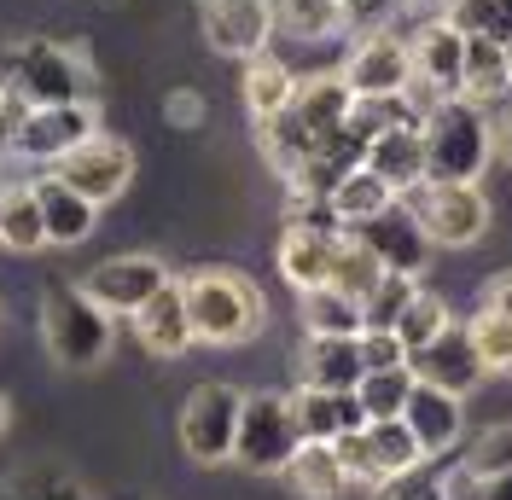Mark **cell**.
I'll list each match as a JSON object with an SVG mask.
<instances>
[{
  "label": "cell",
  "instance_id": "8992f818",
  "mask_svg": "<svg viewBox=\"0 0 512 500\" xmlns=\"http://www.w3.org/2000/svg\"><path fill=\"white\" fill-rule=\"evenodd\" d=\"M297 419H291V396L280 390H251L239 407V431H233V466L256 471V477H280L297 454Z\"/></svg>",
  "mask_w": 512,
  "mask_h": 500
},
{
  "label": "cell",
  "instance_id": "c3c4849f",
  "mask_svg": "<svg viewBox=\"0 0 512 500\" xmlns=\"http://www.w3.org/2000/svg\"><path fill=\"white\" fill-rule=\"evenodd\" d=\"M169 117H175V123H198V94H192V88H181V94L169 99Z\"/></svg>",
  "mask_w": 512,
  "mask_h": 500
},
{
  "label": "cell",
  "instance_id": "f5cc1de1",
  "mask_svg": "<svg viewBox=\"0 0 512 500\" xmlns=\"http://www.w3.org/2000/svg\"><path fill=\"white\" fill-rule=\"evenodd\" d=\"M507 64H512V35H507Z\"/></svg>",
  "mask_w": 512,
  "mask_h": 500
},
{
  "label": "cell",
  "instance_id": "4316f807",
  "mask_svg": "<svg viewBox=\"0 0 512 500\" xmlns=\"http://www.w3.org/2000/svg\"><path fill=\"white\" fill-rule=\"evenodd\" d=\"M239 94H245V111H251L256 123H268L274 111H286V105H291V94H297V76H291L286 59L256 53V59H245V82H239Z\"/></svg>",
  "mask_w": 512,
  "mask_h": 500
},
{
  "label": "cell",
  "instance_id": "b9f144b4",
  "mask_svg": "<svg viewBox=\"0 0 512 500\" xmlns=\"http://www.w3.org/2000/svg\"><path fill=\"white\" fill-rule=\"evenodd\" d=\"M443 500H512V471H501V477H472V471L460 466L443 483Z\"/></svg>",
  "mask_w": 512,
  "mask_h": 500
},
{
  "label": "cell",
  "instance_id": "484cf974",
  "mask_svg": "<svg viewBox=\"0 0 512 500\" xmlns=\"http://www.w3.org/2000/svg\"><path fill=\"white\" fill-rule=\"evenodd\" d=\"M280 477L291 483L297 500H338L350 489V477L338 466V448L332 442H297V454H291V466Z\"/></svg>",
  "mask_w": 512,
  "mask_h": 500
},
{
  "label": "cell",
  "instance_id": "f35d334b",
  "mask_svg": "<svg viewBox=\"0 0 512 500\" xmlns=\"http://www.w3.org/2000/svg\"><path fill=\"white\" fill-rule=\"evenodd\" d=\"M466 471H472V477H501V471H512V425H489V431L472 442Z\"/></svg>",
  "mask_w": 512,
  "mask_h": 500
},
{
  "label": "cell",
  "instance_id": "8fae6325",
  "mask_svg": "<svg viewBox=\"0 0 512 500\" xmlns=\"http://www.w3.org/2000/svg\"><path fill=\"white\" fill-rule=\"evenodd\" d=\"M163 285H169V268H163L158 256H105L99 268L82 274V291H88L111 320H128L146 297H158Z\"/></svg>",
  "mask_w": 512,
  "mask_h": 500
},
{
  "label": "cell",
  "instance_id": "9c48e42d",
  "mask_svg": "<svg viewBox=\"0 0 512 500\" xmlns=\"http://www.w3.org/2000/svg\"><path fill=\"white\" fill-rule=\"evenodd\" d=\"M99 134V105L94 99H70V105H30L24 123L12 134V157H30V163H59L70 146L94 140Z\"/></svg>",
  "mask_w": 512,
  "mask_h": 500
},
{
  "label": "cell",
  "instance_id": "7402d4cb",
  "mask_svg": "<svg viewBox=\"0 0 512 500\" xmlns=\"http://www.w3.org/2000/svg\"><path fill=\"white\" fill-rule=\"evenodd\" d=\"M350 82H344V70H326V76H303L297 82V94H291V117L315 134V146L332 134V128L350 123Z\"/></svg>",
  "mask_w": 512,
  "mask_h": 500
},
{
  "label": "cell",
  "instance_id": "6da1fadb",
  "mask_svg": "<svg viewBox=\"0 0 512 500\" xmlns=\"http://www.w3.org/2000/svg\"><path fill=\"white\" fill-rule=\"evenodd\" d=\"M187 291V320H192V338L210 349H233V344H251L256 332L268 326V297L256 291L251 274L239 268H198L181 280Z\"/></svg>",
  "mask_w": 512,
  "mask_h": 500
},
{
  "label": "cell",
  "instance_id": "30bf717a",
  "mask_svg": "<svg viewBox=\"0 0 512 500\" xmlns=\"http://www.w3.org/2000/svg\"><path fill=\"white\" fill-rule=\"evenodd\" d=\"M344 82H350V94H408L414 88V47H408V35L390 30V24L361 30L350 64H344Z\"/></svg>",
  "mask_w": 512,
  "mask_h": 500
},
{
  "label": "cell",
  "instance_id": "d4e9b609",
  "mask_svg": "<svg viewBox=\"0 0 512 500\" xmlns=\"http://www.w3.org/2000/svg\"><path fill=\"white\" fill-rule=\"evenodd\" d=\"M297 320L309 338H361L367 332V314L355 297H344L338 285H315V291H297Z\"/></svg>",
  "mask_w": 512,
  "mask_h": 500
},
{
  "label": "cell",
  "instance_id": "f1b7e54d",
  "mask_svg": "<svg viewBox=\"0 0 512 500\" xmlns=\"http://www.w3.org/2000/svg\"><path fill=\"white\" fill-rule=\"evenodd\" d=\"M419 99L414 94H355L350 99V128L361 140H379L390 128H419Z\"/></svg>",
  "mask_w": 512,
  "mask_h": 500
},
{
  "label": "cell",
  "instance_id": "5b68a950",
  "mask_svg": "<svg viewBox=\"0 0 512 500\" xmlns=\"http://www.w3.org/2000/svg\"><path fill=\"white\" fill-rule=\"evenodd\" d=\"M402 204L443 250H472L489 233V198L478 181H419L402 192Z\"/></svg>",
  "mask_w": 512,
  "mask_h": 500
},
{
  "label": "cell",
  "instance_id": "ffe728a7",
  "mask_svg": "<svg viewBox=\"0 0 512 500\" xmlns=\"http://www.w3.org/2000/svg\"><path fill=\"white\" fill-rule=\"evenodd\" d=\"M35 198H41V221H47V245H82L88 233H94L99 221V204H88L76 187H64L59 175L47 169V175H35L30 181Z\"/></svg>",
  "mask_w": 512,
  "mask_h": 500
},
{
  "label": "cell",
  "instance_id": "e575fe53",
  "mask_svg": "<svg viewBox=\"0 0 512 500\" xmlns=\"http://www.w3.org/2000/svg\"><path fill=\"white\" fill-rule=\"evenodd\" d=\"M414 396V367H390V373H361L355 402L367 407V419H402V407Z\"/></svg>",
  "mask_w": 512,
  "mask_h": 500
},
{
  "label": "cell",
  "instance_id": "836d02e7",
  "mask_svg": "<svg viewBox=\"0 0 512 500\" xmlns=\"http://www.w3.org/2000/svg\"><path fill=\"white\" fill-rule=\"evenodd\" d=\"M448 320H454V314H448V303L437 297V291H425V285H419L414 297H408V309L396 314V326H390V332L402 338V349H408V355H419L431 338H443Z\"/></svg>",
  "mask_w": 512,
  "mask_h": 500
},
{
  "label": "cell",
  "instance_id": "7dc6e473",
  "mask_svg": "<svg viewBox=\"0 0 512 500\" xmlns=\"http://www.w3.org/2000/svg\"><path fill=\"white\" fill-rule=\"evenodd\" d=\"M384 6H390V0H344V18H350V24H367V30H373V18H379Z\"/></svg>",
  "mask_w": 512,
  "mask_h": 500
},
{
  "label": "cell",
  "instance_id": "7c38bea8",
  "mask_svg": "<svg viewBox=\"0 0 512 500\" xmlns=\"http://www.w3.org/2000/svg\"><path fill=\"white\" fill-rule=\"evenodd\" d=\"M355 239L384 262V274H408V280H419V274L431 268V256H437L431 233L414 221V210H408L402 198H396L390 210H379L373 221H361V227H355Z\"/></svg>",
  "mask_w": 512,
  "mask_h": 500
},
{
  "label": "cell",
  "instance_id": "1f68e13d",
  "mask_svg": "<svg viewBox=\"0 0 512 500\" xmlns=\"http://www.w3.org/2000/svg\"><path fill=\"white\" fill-rule=\"evenodd\" d=\"M367 448H373V466H379V483H390L396 471H408L425 460L419 437L408 431V419H367Z\"/></svg>",
  "mask_w": 512,
  "mask_h": 500
},
{
  "label": "cell",
  "instance_id": "7a4b0ae2",
  "mask_svg": "<svg viewBox=\"0 0 512 500\" xmlns=\"http://www.w3.org/2000/svg\"><path fill=\"white\" fill-rule=\"evenodd\" d=\"M419 140H425V181H483L489 169V111L466 94H443L425 105L419 117Z\"/></svg>",
  "mask_w": 512,
  "mask_h": 500
},
{
  "label": "cell",
  "instance_id": "f907efd6",
  "mask_svg": "<svg viewBox=\"0 0 512 500\" xmlns=\"http://www.w3.org/2000/svg\"><path fill=\"white\" fill-rule=\"evenodd\" d=\"M6 419H12V402H6V390H0V431H6Z\"/></svg>",
  "mask_w": 512,
  "mask_h": 500
},
{
  "label": "cell",
  "instance_id": "ac0fdd59",
  "mask_svg": "<svg viewBox=\"0 0 512 500\" xmlns=\"http://www.w3.org/2000/svg\"><path fill=\"white\" fill-rule=\"evenodd\" d=\"M402 419H408V431L419 437L425 460L448 454V448L460 442V431H466V407H460V396H448V390H437V384H419V378H414V396H408V407H402Z\"/></svg>",
  "mask_w": 512,
  "mask_h": 500
},
{
  "label": "cell",
  "instance_id": "5bb4252c",
  "mask_svg": "<svg viewBox=\"0 0 512 500\" xmlns=\"http://www.w3.org/2000/svg\"><path fill=\"white\" fill-rule=\"evenodd\" d=\"M274 35V0H204V41L227 59L268 53Z\"/></svg>",
  "mask_w": 512,
  "mask_h": 500
},
{
  "label": "cell",
  "instance_id": "3957f363",
  "mask_svg": "<svg viewBox=\"0 0 512 500\" xmlns=\"http://www.w3.org/2000/svg\"><path fill=\"white\" fill-rule=\"evenodd\" d=\"M0 82L30 105H70V99H94V64L82 47H59V41H18L6 47Z\"/></svg>",
  "mask_w": 512,
  "mask_h": 500
},
{
  "label": "cell",
  "instance_id": "60d3db41",
  "mask_svg": "<svg viewBox=\"0 0 512 500\" xmlns=\"http://www.w3.org/2000/svg\"><path fill=\"white\" fill-rule=\"evenodd\" d=\"M361 367L367 373H390V367H408V349L390 326H367L361 332Z\"/></svg>",
  "mask_w": 512,
  "mask_h": 500
},
{
  "label": "cell",
  "instance_id": "d6a6232c",
  "mask_svg": "<svg viewBox=\"0 0 512 500\" xmlns=\"http://www.w3.org/2000/svg\"><path fill=\"white\" fill-rule=\"evenodd\" d=\"M379 280H384V262L355 239V227H350V233L338 239V256H332V285H338L344 297H355V303H367V297L379 291Z\"/></svg>",
  "mask_w": 512,
  "mask_h": 500
},
{
  "label": "cell",
  "instance_id": "7bdbcfd3",
  "mask_svg": "<svg viewBox=\"0 0 512 500\" xmlns=\"http://www.w3.org/2000/svg\"><path fill=\"white\" fill-rule=\"evenodd\" d=\"M425 489H437V471H431V460H419V466L396 471L390 483H379V489H373V500H419Z\"/></svg>",
  "mask_w": 512,
  "mask_h": 500
},
{
  "label": "cell",
  "instance_id": "f546056e",
  "mask_svg": "<svg viewBox=\"0 0 512 500\" xmlns=\"http://www.w3.org/2000/svg\"><path fill=\"white\" fill-rule=\"evenodd\" d=\"M0 245L6 250H41L47 245V221H41V198H35V187L24 181V187H12L6 198H0Z\"/></svg>",
  "mask_w": 512,
  "mask_h": 500
},
{
  "label": "cell",
  "instance_id": "44dd1931",
  "mask_svg": "<svg viewBox=\"0 0 512 500\" xmlns=\"http://www.w3.org/2000/svg\"><path fill=\"white\" fill-rule=\"evenodd\" d=\"M361 338H303L297 349V384L315 390H355L361 384Z\"/></svg>",
  "mask_w": 512,
  "mask_h": 500
},
{
  "label": "cell",
  "instance_id": "74e56055",
  "mask_svg": "<svg viewBox=\"0 0 512 500\" xmlns=\"http://www.w3.org/2000/svg\"><path fill=\"white\" fill-rule=\"evenodd\" d=\"M443 18L466 35H495V41H507V30H501V0H443Z\"/></svg>",
  "mask_w": 512,
  "mask_h": 500
},
{
  "label": "cell",
  "instance_id": "bcb514c9",
  "mask_svg": "<svg viewBox=\"0 0 512 500\" xmlns=\"http://www.w3.org/2000/svg\"><path fill=\"white\" fill-rule=\"evenodd\" d=\"M489 146H495V157L512 169V105H495V111H489Z\"/></svg>",
  "mask_w": 512,
  "mask_h": 500
},
{
  "label": "cell",
  "instance_id": "816d5d0a",
  "mask_svg": "<svg viewBox=\"0 0 512 500\" xmlns=\"http://www.w3.org/2000/svg\"><path fill=\"white\" fill-rule=\"evenodd\" d=\"M419 500H443V483H437V489H425V495H419Z\"/></svg>",
  "mask_w": 512,
  "mask_h": 500
},
{
  "label": "cell",
  "instance_id": "2e32d148",
  "mask_svg": "<svg viewBox=\"0 0 512 500\" xmlns=\"http://www.w3.org/2000/svg\"><path fill=\"white\" fill-rule=\"evenodd\" d=\"M408 47H414V82H425L431 94H460V70H466V30H454L443 12H431L414 35H408Z\"/></svg>",
  "mask_w": 512,
  "mask_h": 500
},
{
  "label": "cell",
  "instance_id": "d590c367",
  "mask_svg": "<svg viewBox=\"0 0 512 500\" xmlns=\"http://www.w3.org/2000/svg\"><path fill=\"white\" fill-rule=\"evenodd\" d=\"M466 332H472V349H478L483 373H512V320L507 314L478 309L466 320Z\"/></svg>",
  "mask_w": 512,
  "mask_h": 500
},
{
  "label": "cell",
  "instance_id": "4fadbf2b",
  "mask_svg": "<svg viewBox=\"0 0 512 500\" xmlns=\"http://www.w3.org/2000/svg\"><path fill=\"white\" fill-rule=\"evenodd\" d=\"M408 367H414L419 384H437V390L460 396V402H466V390H478L483 378H489L483 373V361H478V349H472L466 320H448L443 338H431L419 355H408Z\"/></svg>",
  "mask_w": 512,
  "mask_h": 500
},
{
  "label": "cell",
  "instance_id": "e0dca14e",
  "mask_svg": "<svg viewBox=\"0 0 512 500\" xmlns=\"http://www.w3.org/2000/svg\"><path fill=\"white\" fill-rule=\"evenodd\" d=\"M291 419H297V437L303 442H338L344 431H361V425H367V407L355 402V390L297 384V390H291Z\"/></svg>",
  "mask_w": 512,
  "mask_h": 500
},
{
  "label": "cell",
  "instance_id": "9a60e30c",
  "mask_svg": "<svg viewBox=\"0 0 512 500\" xmlns=\"http://www.w3.org/2000/svg\"><path fill=\"white\" fill-rule=\"evenodd\" d=\"M128 326H134V338L146 355H158V361H181L198 338H192V320H187V291L181 280H169L158 297H146L140 309L128 314Z\"/></svg>",
  "mask_w": 512,
  "mask_h": 500
},
{
  "label": "cell",
  "instance_id": "4dcf8cb0",
  "mask_svg": "<svg viewBox=\"0 0 512 500\" xmlns=\"http://www.w3.org/2000/svg\"><path fill=\"white\" fill-rule=\"evenodd\" d=\"M390 204H396V187H384L367 163L350 169V175L332 187V210L344 216V227H361V221H373L379 210H390Z\"/></svg>",
  "mask_w": 512,
  "mask_h": 500
},
{
  "label": "cell",
  "instance_id": "ba28073f",
  "mask_svg": "<svg viewBox=\"0 0 512 500\" xmlns=\"http://www.w3.org/2000/svg\"><path fill=\"white\" fill-rule=\"evenodd\" d=\"M53 175H59L64 187H76L88 204H117L134 181V146L128 140H111V134H94V140H82V146H70V152L53 163Z\"/></svg>",
  "mask_w": 512,
  "mask_h": 500
},
{
  "label": "cell",
  "instance_id": "cb8c5ba5",
  "mask_svg": "<svg viewBox=\"0 0 512 500\" xmlns=\"http://www.w3.org/2000/svg\"><path fill=\"white\" fill-rule=\"evenodd\" d=\"M367 169L379 175L384 187H396V198L408 187L425 181V140H419V128H390L379 140H367Z\"/></svg>",
  "mask_w": 512,
  "mask_h": 500
},
{
  "label": "cell",
  "instance_id": "f6af8a7d",
  "mask_svg": "<svg viewBox=\"0 0 512 500\" xmlns=\"http://www.w3.org/2000/svg\"><path fill=\"white\" fill-rule=\"evenodd\" d=\"M478 309H489V314H507V320H512V268H501V274H489V285L478 291Z\"/></svg>",
  "mask_w": 512,
  "mask_h": 500
},
{
  "label": "cell",
  "instance_id": "681fc988",
  "mask_svg": "<svg viewBox=\"0 0 512 500\" xmlns=\"http://www.w3.org/2000/svg\"><path fill=\"white\" fill-rule=\"evenodd\" d=\"M501 30L512 35V0H501Z\"/></svg>",
  "mask_w": 512,
  "mask_h": 500
},
{
  "label": "cell",
  "instance_id": "ee69618b",
  "mask_svg": "<svg viewBox=\"0 0 512 500\" xmlns=\"http://www.w3.org/2000/svg\"><path fill=\"white\" fill-rule=\"evenodd\" d=\"M24 111H30V99L12 94V88L0 82V152H12V134H18V123H24Z\"/></svg>",
  "mask_w": 512,
  "mask_h": 500
},
{
  "label": "cell",
  "instance_id": "8d00e7d4",
  "mask_svg": "<svg viewBox=\"0 0 512 500\" xmlns=\"http://www.w3.org/2000/svg\"><path fill=\"white\" fill-rule=\"evenodd\" d=\"M0 500H88L64 471H53V466H41V471H18L6 489H0Z\"/></svg>",
  "mask_w": 512,
  "mask_h": 500
},
{
  "label": "cell",
  "instance_id": "603a6c76",
  "mask_svg": "<svg viewBox=\"0 0 512 500\" xmlns=\"http://www.w3.org/2000/svg\"><path fill=\"white\" fill-rule=\"evenodd\" d=\"M460 94L478 99L483 111H495V105L512 94L507 41H495V35H466V70H460Z\"/></svg>",
  "mask_w": 512,
  "mask_h": 500
},
{
  "label": "cell",
  "instance_id": "db71d44e",
  "mask_svg": "<svg viewBox=\"0 0 512 500\" xmlns=\"http://www.w3.org/2000/svg\"><path fill=\"white\" fill-rule=\"evenodd\" d=\"M0 198H6V192H0Z\"/></svg>",
  "mask_w": 512,
  "mask_h": 500
},
{
  "label": "cell",
  "instance_id": "277c9868",
  "mask_svg": "<svg viewBox=\"0 0 512 500\" xmlns=\"http://www.w3.org/2000/svg\"><path fill=\"white\" fill-rule=\"evenodd\" d=\"M41 338H47V355L59 367L88 373L111 355V314L99 309L82 285H53L41 297Z\"/></svg>",
  "mask_w": 512,
  "mask_h": 500
},
{
  "label": "cell",
  "instance_id": "52a82bcc",
  "mask_svg": "<svg viewBox=\"0 0 512 500\" xmlns=\"http://www.w3.org/2000/svg\"><path fill=\"white\" fill-rule=\"evenodd\" d=\"M239 407L245 396L233 384H198L181 407V448L198 466H222L233 460V431H239Z\"/></svg>",
  "mask_w": 512,
  "mask_h": 500
},
{
  "label": "cell",
  "instance_id": "ab89813d",
  "mask_svg": "<svg viewBox=\"0 0 512 500\" xmlns=\"http://www.w3.org/2000/svg\"><path fill=\"white\" fill-rule=\"evenodd\" d=\"M419 291V280H408V274H384L379 291L361 303V314H367V326H396V314L408 309V297Z\"/></svg>",
  "mask_w": 512,
  "mask_h": 500
},
{
  "label": "cell",
  "instance_id": "83f0119b",
  "mask_svg": "<svg viewBox=\"0 0 512 500\" xmlns=\"http://www.w3.org/2000/svg\"><path fill=\"white\" fill-rule=\"evenodd\" d=\"M274 30L297 41H332L350 30V18H344V0H274Z\"/></svg>",
  "mask_w": 512,
  "mask_h": 500
},
{
  "label": "cell",
  "instance_id": "d6986e66",
  "mask_svg": "<svg viewBox=\"0 0 512 500\" xmlns=\"http://www.w3.org/2000/svg\"><path fill=\"white\" fill-rule=\"evenodd\" d=\"M338 239L344 233H315V227H297L286 221L280 233V274H286L291 291H315V285H332V256H338Z\"/></svg>",
  "mask_w": 512,
  "mask_h": 500
}]
</instances>
